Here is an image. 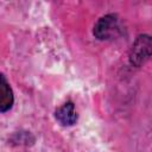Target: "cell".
<instances>
[{
  "label": "cell",
  "mask_w": 152,
  "mask_h": 152,
  "mask_svg": "<svg viewBox=\"0 0 152 152\" xmlns=\"http://www.w3.org/2000/svg\"><path fill=\"white\" fill-rule=\"evenodd\" d=\"M152 39L148 34H140L134 40L129 51V63L137 68L144 65L151 57Z\"/></svg>",
  "instance_id": "cell-1"
},
{
  "label": "cell",
  "mask_w": 152,
  "mask_h": 152,
  "mask_svg": "<svg viewBox=\"0 0 152 152\" xmlns=\"http://www.w3.org/2000/svg\"><path fill=\"white\" fill-rule=\"evenodd\" d=\"M120 33L119 19L115 14H107L100 18L94 26V36L100 40H109Z\"/></svg>",
  "instance_id": "cell-2"
},
{
  "label": "cell",
  "mask_w": 152,
  "mask_h": 152,
  "mask_svg": "<svg viewBox=\"0 0 152 152\" xmlns=\"http://www.w3.org/2000/svg\"><path fill=\"white\" fill-rule=\"evenodd\" d=\"M55 118L62 126H72L77 121V113L75 109V104L70 101L65 102L62 107L56 109Z\"/></svg>",
  "instance_id": "cell-3"
},
{
  "label": "cell",
  "mask_w": 152,
  "mask_h": 152,
  "mask_svg": "<svg viewBox=\"0 0 152 152\" xmlns=\"http://www.w3.org/2000/svg\"><path fill=\"white\" fill-rule=\"evenodd\" d=\"M14 96L12 88L4 74H0V113L10 110L13 106Z\"/></svg>",
  "instance_id": "cell-4"
}]
</instances>
